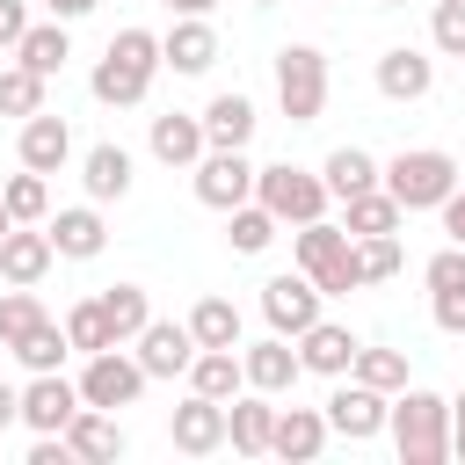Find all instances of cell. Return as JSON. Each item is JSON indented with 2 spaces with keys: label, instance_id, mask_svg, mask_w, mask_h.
I'll return each instance as SVG.
<instances>
[{
  "label": "cell",
  "instance_id": "obj_1",
  "mask_svg": "<svg viewBox=\"0 0 465 465\" xmlns=\"http://www.w3.org/2000/svg\"><path fill=\"white\" fill-rule=\"evenodd\" d=\"M153 73H160V36L153 29H116L109 36V51L94 58V102H109V109H138L145 102V87H153Z\"/></svg>",
  "mask_w": 465,
  "mask_h": 465
},
{
  "label": "cell",
  "instance_id": "obj_2",
  "mask_svg": "<svg viewBox=\"0 0 465 465\" xmlns=\"http://www.w3.org/2000/svg\"><path fill=\"white\" fill-rule=\"evenodd\" d=\"M385 429H392L400 465H443L450 458V400H436L421 385H400V400L385 407Z\"/></svg>",
  "mask_w": 465,
  "mask_h": 465
},
{
  "label": "cell",
  "instance_id": "obj_3",
  "mask_svg": "<svg viewBox=\"0 0 465 465\" xmlns=\"http://www.w3.org/2000/svg\"><path fill=\"white\" fill-rule=\"evenodd\" d=\"M378 182H385V196H392L400 211H436V203L465 182V167H458L450 153H436V145H414V153H392V160L378 167Z\"/></svg>",
  "mask_w": 465,
  "mask_h": 465
},
{
  "label": "cell",
  "instance_id": "obj_4",
  "mask_svg": "<svg viewBox=\"0 0 465 465\" xmlns=\"http://www.w3.org/2000/svg\"><path fill=\"white\" fill-rule=\"evenodd\" d=\"M254 203L276 225H312V218H327V182L291 167V160H276V167H254Z\"/></svg>",
  "mask_w": 465,
  "mask_h": 465
},
{
  "label": "cell",
  "instance_id": "obj_5",
  "mask_svg": "<svg viewBox=\"0 0 465 465\" xmlns=\"http://www.w3.org/2000/svg\"><path fill=\"white\" fill-rule=\"evenodd\" d=\"M276 102H283L291 124H312V116L327 109V51L283 44V51H276Z\"/></svg>",
  "mask_w": 465,
  "mask_h": 465
},
{
  "label": "cell",
  "instance_id": "obj_6",
  "mask_svg": "<svg viewBox=\"0 0 465 465\" xmlns=\"http://www.w3.org/2000/svg\"><path fill=\"white\" fill-rule=\"evenodd\" d=\"M385 407H392V392H378V385H363V378H349L341 371V385L327 392V436H341V443H371L378 429H385Z\"/></svg>",
  "mask_w": 465,
  "mask_h": 465
},
{
  "label": "cell",
  "instance_id": "obj_7",
  "mask_svg": "<svg viewBox=\"0 0 465 465\" xmlns=\"http://www.w3.org/2000/svg\"><path fill=\"white\" fill-rule=\"evenodd\" d=\"M189 182H196V203L232 211V203L254 196V160H247V145H211V153L189 167Z\"/></svg>",
  "mask_w": 465,
  "mask_h": 465
},
{
  "label": "cell",
  "instance_id": "obj_8",
  "mask_svg": "<svg viewBox=\"0 0 465 465\" xmlns=\"http://www.w3.org/2000/svg\"><path fill=\"white\" fill-rule=\"evenodd\" d=\"M320 305H327V298H320V283H312L305 269H283V276H269V283H262L269 334H291V341H298V334L320 320Z\"/></svg>",
  "mask_w": 465,
  "mask_h": 465
},
{
  "label": "cell",
  "instance_id": "obj_9",
  "mask_svg": "<svg viewBox=\"0 0 465 465\" xmlns=\"http://www.w3.org/2000/svg\"><path fill=\"white\" fill-rule=\"evenodd\" d=\"M138 392H145V371H138V356H124V341L87 356V371H80V400H87V407H109V414H116V407H131Z\"/></svg>",
  "mask_w": 465,
  "mask_h": 465
},
{
  "label": "cell",
  "instance_id": "obj_10",
  "mask_svg": "<svg viewBox=\"0 0 465 465\" xmlns=\"http://www.w3.org/2000/svg\"><path fill=\"white\" fill-rule=\"evenodd\" d=\"M73 414H80V385L58 378V371H29V385H22V421H29L36 436H65Z\"/></svg>",
  "mask_w": 465,
  "mask_h": 465
},
{
  "label": "cell",
  "instance_id": "obj_11",
  "mask_svg": "<svg viewBox=\"0 0 465 465\" xmlns=\"http://www.w3.org/2000/svg\"><path fill=\"white\" fill-rule=\"evenodd\" d=\"M167 436H174L182 458H211V450H225V400L189 392V400L167 414Z\"/></svg>",
  "mask_w": 465,
  "mask_h": 465
},
{
  "label": "cell",
  "instance_id": "obj_12",
  "mask_svg": "<svg viewBox=\"0 0 465 465\" xmlns=\"http://www.w3.org/2000/svg\"><path fill=\"white\" fill-rule=\"evenodd\" d=\"M65 450H73L80 465H116V458L131 450V436H124V421H116L109 407H87V400H80V414L65 421Z\"/></svg>",
  "mask_w": 465,
  "mask_h": 465
},
{
  "label": "cell",
  "instance_id": "obj_13",
  "mask_svg": "<svg viewBox=\"0 0 465 465\" xmlns=\"http://www.w3.org/2000/svg\"><path fill=\"white\" fill-rule=\"evenodd\" d=\"M189 356H196L189 320H145V327H138V371H145V378H182Z\"/></svg>",
  "mask_w": 465,
  "mask_h": 465
},
{
  "label": "cell",
  "instance_id": "obj_14",
  "mask_svg": "<svg viewBox=\"0 0 465 465\" xmlns=\"http://www.w3.org/2000/svg\"><path fill=\"white\" fill-rule=\"evenodd\" d=\"M269 429H276V407H269V392H232L225 400V443L240 450V458H269Z\"/></svg>",
  "mask_w": 465,
  "mask_h": 465
},
{
  "label": "cell",
  "instance_id": "obj_15",
  "mask_svg": "<svg viewBox=\"0 0 465 465\" xmlns=\"http://www.w3.org/2000/svg\"><path fill=\"white\" fill-rule=\"evenodd\" d=\"M160 65H174V73H211V65H218V29H211L203 15H174V29L160 36Z\"/></svg>",
  "mask_w": 465,
  "mask_h": 465
},
{
  "label": "cell",
  "instance_id": "obj_16",
  "mask_svg": "<svg viewBox=\"0 0 465 465\" xmlns=\"http://www.w3.org/2000/svg\"><path fill=\"white\" fill-rule=\"evenodd\" d=\"M15 153H22V167H36V174H58V167L73 160V131H65V116H51V109L22 116V138H15Z\"/></svg>",
  "mask_w": 465,
  "mask_h": 465
},
{
  "label": "cell",
  "instance_id": "obj_17",
  "mask_svg": "<svg viewBox=\"0 0 465 465\" xmlns=\"http://www.w3.org/2000/svg\"><path fill=\"white\" fill-rule=\"evenodd\" d=\"M240 371H247V385H254V392H291L305 363H298L291 334H269V341H247V349H240Z\"/></svg>",
  "mask_w": 465,
  "mask_h": 465
},
{
  "label": "cell",
  "instance_id": "obj_18",
  "mask_svg": "<svg viewBox=\"0 0 465 465\" xmlns=\"http://www.w3.org/2000/svg\"><path fill=\"white\" fill-rule=\"evenodd\" d=\"M320 450H327V414H320V407H276L269 458H291V465H305V458H320Z\"/></svg>",
  "mask_w": 465,
  "mask_h": 465
},
{
  "label": "cell",
  "instance_id": "obj_19",
  "mask_svg": "<svg viewBox=\"0 0 465 465\" xmlns=\"http://www.w3.org/2000/svg\"><path fill=\"white\" fill-rule=\"evenodd\" d=\"M436 87V58H421V51H407V44H392L385 58H378V94L385 102H421Z\"/></svg>",
  "mask_w": 465,
  "mask_h": 465
},
{
  "label": "cell",
  "instance_id": "obj_20",
  "mask_svg": "<svg viewBox=\"0 0 465 465\" xmlns=\"http://www.w3.org/2000/svg\"><path fill=\"white\" fill-rule=\"evenodd\" d=\"M44 232H51V247H58L65 262H94V254L109 247V225H102V211H94V203H73V211H58Z\"/></svg>",
  "mask_w": 465,
  "mask_h": 465
},
{
  "label": "cell",
  "instance_id": "obj_21",
  "mask_svg": "<svg viewBox=\"0 0 465 465\" xmlns=\"http://www.w3.org/2000/svg\"><path fill=\"white\" fill-rule=\"evenodd\" d=\"M211 145H203V116H182V109H167V116H153V160L160 167H196Z\"/></svg>",
  "mask_w": 465,
  "mask_h": 465
},
{
  "label": "cell",
  "instance_id": "obj_22",
  "mask_svg": "<svg viewBox=\"0 0 465 465\" xmlns=\"http://www.w3.org/2000/svg\"><path fill=\"white\" fill-rule=\"evenodd\" d=\"M298 363H305V371H320V378H341V371L356 363V334H349V327H334V320H312V327L298 334Z\"/></svg>",
  "mask_w": 465,
  "mask_h": 465
},
{
  "label": "cell",
  "instance_id": "obj_23",
  "mask_svg": "<svg viewBox=\"0 0 465 465\" xmlns=\"http://www.w3.org/2000/svg\"><path fill=\"white\" fill-rule=\"evenodd\" d=\"M51 262H58L51 232H29V225H15V232L0 240V276H7V283H44V276H51Z\"/></svg>",
  "mask_w": 465,
  "mask_h": 465
},
{
  "label": "cell",
  "instance_id": "obj_24",
  "mask_svg": "<svg viewBox=\"0 0 465 465\" xmlns=\"http://www.w3.org/2000/svg\"><path fill=\"white\" fill-rule=\"evenodd\" d=\"M182 378H189V392H203V400H232V392H247L240 349H196Z\"/></svg>",
  "mask_w": 465,
  "mask_h": 465
},
{
  "label": "cell",
  "instance_id": "obj_25",
  "mask_svg": "<svg viewBox=\"0 0 465 465\" xmlns=\"http://www.w3.org/2000/svg\"><path fill=\"white\" fill-rule=\"evenodd\" d=\"M80 182H87V196H94V203H116V196H131V153H124V145H87V160H80Z\"/></svg>",
  "mask_w": 465,
  "mask_h": 465
},
{
  "label": "cell",
  "instance_id": "obj_26",
  "mask_svg": "<svg viewBox=\"0 0 465 465\" xmlns=\"http://www.w3.org/2000/svg\"><path fill=\"white\" fill-rule=\"evenodd\" d=\"M400 218H407V211L385 196V182H378V189L341 196V232H349V240H363V232H400Z\"/></svg>",
  "mask_w": 465,
  "mask_h": 465
},
{
  "label": "cell",
  "instance_id": "obj_27",
  "mask_svg": "<svg viewBox=\"0 0 465 465\" xmlns=\"http://www.w3.org/2000/svg\"><path fill=\"white\" fill-rule=\"evenodd\" d=\"M15 58H22L29 73H44V80H51V73L73 58V36H65V22H58V15H51V22H29V29H22V44H15Z\"/></svg>",
  "mask_w": 465,
  "mask_h": 465
},
{
  "label": "cell",
  "instance_id": "obj_28",
  "mask_svg": "<svg viewBox=\"0 0 465 465\" xmlns=\"http://www.w3.org/2000/svg\"><path fill=\"white\" fill-rule=\"evenodd\" d=\"M254 138V102L247 94H211L203 102V145H247Z\"/></svg>",
  "mask_w": 465,
  "mask_h": 465
},
{
  "label": "cell",
  "instance_id": "obj_29",
  "mask_svg": "<svg viewBox=\"0 0 465 465\" xmlns=\"http://www.w3.org/2000/svg\"><path fill=\"white\" fill-rule=\"evenodd\" d=\"M94 305H102V320H109V341H138V327L153 320V298H145L138 283H109Z\"/></svg>",
  "mask_w": 465,
  "mask_h": 465
},
{
  "label": "cell",
  "instance_id": "obj_30",
  "mask_svg": "<svg viewBox=\"0 0 465 465\" xmlns=\"http://www.w3.org/2000/svg\"><path fill=\"white\" fill-rule=\"evenodd\" d=\"M189 334H196V349H240V305L232 298H196Z\"/></svg>",
  "mask_w": 465,
  "mask_h": 465
},
{
  "label": "cell",
  "instance_id": "obj_31",
  "mask_svg": "<svg viewBox=\"0 0 465 465\" xmlns=\"http://www.w3.org/2000/svg\"><path fill=\"white\" fill-rule=\"evenodd\" d=\"M320 182H327V196H356V189H378V160H371L363 145H334V153H327V167H320Z\"/></svg>",
  "mask_w": 465,
  "mask_h": 465
},
{
  "label": "cell",
  "instance_id": "obj_32",
  "mask_svg": "<svg viewBox=\"0 0 465 465\" xmlns=\"http://www.w3.org/2000/svg\"><path fill=\"white\" fill-rule=\"evenodd\" d=\"M15 356H22V371H58V363L73 356V341H65V320H51V312H44V320H36V327L15 341Z\"/></svg>",
  "mask_w": 465,
  "mask_h": 465
},
{
  "label": "cell",
  "instance_id": "obj_33",
  "mask_svg": "<svg viewBox=\"0 0 465 465\" xmlns=\"http://www.w3.org/2000/svg\"><path fill=\"white\" fill-rule=\"evenodd\" d=\"M0 203L15 211V225H36V218H51V182H44L36 167H22V174H7Z\"/></svg>",
  "mask_w": 465,
  "mask_h": 465
},
{
  "label": "cell",
  "instance_id": "obj_34",
  "mask_svg": "<svg viewBox=\"0 0 465 465\" xmlns=\"http://www.w3.org/2000/svg\"><path fill=\"white\" fill-rule=\"evenodd\" d=\"M225 240H232V254H262V247L276 240V218L247 196V203H232V211H225Z\"/></svg>",
  "mask_w": 465,
  "mask_h": 465
},
{
  "label": "cell",
  "instance_id": "obj_35",
  "mask_svg": "<svg viewBox=\"0 0 465 465\" xmlns=\"http://www.w3.org/2000/svg\"><path fill=\"white\" fill-rule=\"evenodd\" d=\"M341 247H349V232H341V225H327V218H312V225H298V232H291V254H298V269H305V276H312L320 262H334Z\"/></svg>",
  "mask_w": 465,
  "mask_h": 465
},
{
  "label": "cell",
  "instance_id": "obj_36",
  "mask_svg": "<svg viewBox=\"0 0 465 465\" xmlns=\"http://www.w3.org/2000/svg\"><path fill=\"white\" fill-rule=\"evenodd\" d=\"M44 109V73H29L22 58L0 65V116H36Z\"/></svg>",
  "mask_w": 465,
  "mask_h": 465
},
{
  "label": "cell",
  "instance_id": "obj_37",
  "mask_svg": "<svg viewBox=\"0 0 465 465\" xmlns=\"http://www.w3.org/2000/svg\"><path fill=\"white\" fill-rule=\"evenodd\" d=\"M349 378H363V385H378V392H400V385H407V356H400V349H363V341H356Z\"/></svg>",
  "mask_w": 465,
  "mask_h": 465
},
{
  "label": "cell",
  "instance_id": "obj_38",
  "mask_svg": "<svg viewBox=\"0 0 465 465\" xmlns=\"http://www.w3.org/2000/svg\"><path fill=\"white\" fill-rule=\"evenodd\" d=\"M44 320V298H36V283H15L7 298H0V349H15L29 327Z\"/></svg>",
  "mask_w": 465,
  "mask_h": 465
},
{
  "label": "cell",
  "instance_id": "obj_39",
  "mask_svg": "<svg viewBox=\"0 0 465 465\" xmlns=\"http://www.w3.org/2000/svg\"><path fill=\"white\" fill-rule=\"evenodd\" d=\"M356 269H363V283L400 276V232H363L356 240Z\"/></svg>",
  "mask_w": 465,
  "mask_h": 465
},
{
  "label": "cell",
  "instance_id": "obj_40",
  "mask_svg": "<svg viewBox=\"0 0 465 465\" xmlns=\"http://www.w3.org/2000/svg\"><path fill=\"white\" fill-rule=\"evenodd\" d=\"M65 341H73L80 356H94V349H116V341H109V320H102V305H94V298H80V305L65 312Z\"/></svg>",
  "mask_w": 465,
  "mask_h": 465
},
{
  "label": "cell",
  "instance_id": "obj_41",
  "mask_svg": "<svg viewBox=\"0 0 465 465\" xmlns=\"http://www.w3.org/2000/svg\"><path fill=\"white\" fill-rule=\"evenodd\" d=\"M312 283H320V298H349V291H363V269H356V240H349L334 262H320V269H312Z\"/></svg>",
  "mask_w": 465,
  "mask_h": 465
},
{
  "label": "cell",
  "instance_id": "obj_42",
  "mask_svg": "<svg viewBox=\"0 0 465 465\" xmlns=\"http://www.w3.org/2000/svg\"><path fill=\"white\" fill-rule=\"evenodd\" d=\"M429 44H436L443 58H465V0H436V15H429Z\"/></svg>",
  "mask_w": 465,
  "mask_h": 465
},
{
  "label": "cell",
  "instance_id": "obj_43",
  "mask_svg": "<svg viewBox=\"0 0 465 465\" xmlns=\"http://www.w3.org/2000/svg\"><path fill=\"white\" fill-rule=\"evenodd\" d=\"M429 312H436V327H443V334H465V283L429 291Z\"/></svg>",
  "mask_w": 465,
  "mask_h": 465
},
{
  "label": "cell",
  "instance_id": "obj_44",
  "mask_svg": "<svg viewBox=\"0 0 465 465\" xmlns=\"http://www.w3.org/2000/svg\"><path fill=\"white\" fill-rule=\"evenodd\" d=\"M22 29H29V7H22V0H0V51H15Z\"/></svg>",
  "mask_w": 465,
  "mask_h": 465
},
{
  "label": "cell",
  "instance_id": "obj_45",
  "mask_svg": "<svg viewBox=\"0 0 465 465\" xmlns=\"http://www.w3.org/2000/svg\"><path fill=\"white\" fill-rule=\"evenodd\" d=\"M436 211H443V232H450V247H465V189H450Z\"/></svg>",
  "mask_w": 465,
  "mask_h": 465
},
{
  "label": "cell",
  "instance_id": "obj_46",
  "mask_svg": "<svg viewBox=\"0 0 465 465\" xmlns=\"http://www.w3.org/2000/svg\"><path fill=\"white\" fill-rule=\"evenodd\" d=\"M65 458H73L65 436H36V443H29V465H65Z\"/></svg>",
  "mask_w": 465,
  "mask_h": 465
},
{
  "label": "cell",
  "instance_id": "obj_47",
  "mask_svg": "<svg viewBox=\"0 0 465 465\" xmlns=\"http://www.w3.org/2000/svg\"><path fill=\"white\" fill-rule=\"evenodd\" d=\"M44 7H51V15H58V22H80V15H94V7H102V0H44Z\"/></svg>",
  "mask_w": 465,
  "mask_h": 465
},
{
  "label": "cell",
  "instance_id": "obj_48",
  "mask_svg": "<svg viewBox=\"0 0 465 465\" xmlns=\"http://www.w3.org/2000/svg\"><path fill=\"white\" fill-rule=\"evenodd\" d=\"M22 421V385H0V429Z\"/></svg>",
  "mask_w": 465,
  "mask_h": 465
},
{
  "label": "cell",
  "instance_id": "obj_49",
  "mask_svg": "<svg viewBox=\"0 0 465 465\" xmlns=\"http://www.w3.org/2000/svg\"><path fill=\"white\" fill-rule=\"evenodd\" d=\"M450 458H465V400H450Z\"/></svg>",
  "mask_w": 465,
  "mask_h": 465
},
{
  "label": "cell",
  "instance_id": "obj_50",
  "mask_svg": "<svg viewBox=\"0 0 465 465\" xmlns=\"http://www.w3.org/2000/svg\"><path fill=\"white\" fill-rule=\"evenodd\" d=\"M160 7H167V15H211L218 0H160Z\"/></svg>",
  "mask_w": 465,
  "mask_h": 465
},
{
  "label": "cell",
  "instance_id": "obj_51",
  "mask_svg": "<svg viewBox=\"0 0 465 465\" xmlns=\"http://www.w3.org/2000/svg\"><path fill=\"white\" fill-rule=\"evenodd\" d=\"M7 232H15V211H7V203H0V240H7Z\"/></svg>",
  "mask_w": 465,
  "mask_h": 465
},
{
  "label": "cell",
  "instance_id": "obj_52",
  "mask_svg": "<svg viewBox=\"0 0 465 465\" xmlns=\"http://www.w3.org/2000/svg\"><path fill=\"white\" fill-rule=\"evenodd\" d=\"M247 7H276V0H247Z\"/></svg>",
  "mask_w": 465,
  "mask_h": 465
},
{
  "label": "cell",
  "instance_id": "obj_53",
  "mask_svg": "<svg viewBox=\"0 0 465 465\" xmlns=\"http://www.w3.org/2000/svg\"><path fill=\"white\" fill-rule=\"evenodd\" d=\"M378 7H407V0H378Z\"/></svg>",
  "mask_w": 465,
  "mask_h": 465
}]
</instances>
